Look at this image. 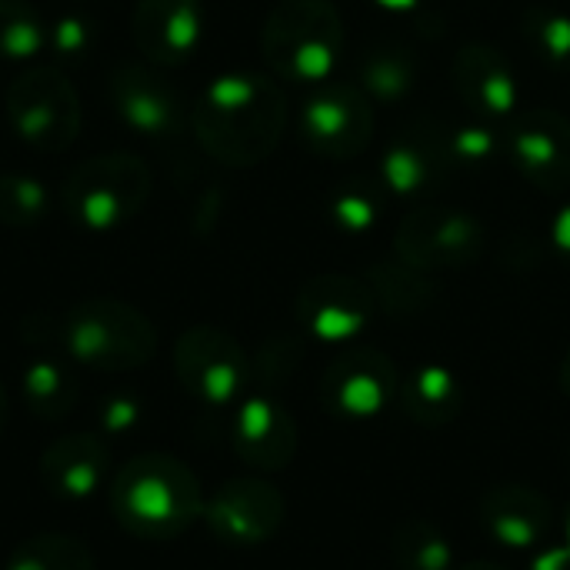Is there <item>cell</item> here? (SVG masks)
I'll list each match as a JSON object with an SVG mask.
<instances>
[{"instance_id": "obj_15", "label": "cell", "mask_w": 570, "mask_h": 570, "mask_svg": "<svg viewBox=\"0 0 570 570\" xmlns=\"http://www.w3.org/2000/svg\"><path fill=\"white\" fill-rule=\"evenodd\" d=\"M481 528L508 551H544L554 524L551 501L528 484H498L478 504Z\"/></svg>"}, {"instance_id": "obj_7", "label": "cell", "mask_w": 570, "mask_h": 570, "mask_svg": "<svg viewBox=\"0 0 570 570\" xmlns=\"http://www.w3.org/2000/svg\"><path fill=\"white\" fill-rule=\"evenodd\" d=\"M301 140L324 160H351L374 140V100L354 80H327L301 107Z\"/></svg>"}, {"instance_id": "obj_20", "label": "cell", "mask_w": 570, "mask_h": 570, "mask_svg": "<svg viewBox=\"0 0 570 570\" xmlns=\"http://www.w3.org/2000/svg\"><path fill=\"white\" fill-rule=\"evenodd\" d=\"M397 404L421 428H448L464 411V384L444 364H421L397 387Z\"/></svg>"}, {"instance_id": "obj_36", "label": "cell", "mask_w": 570, "mask_h": 570, "mask_svg": "<svg viewBox=\"0 0 570 570\" xmlns=\"http://www.w3.org/2000/svg\"><path fill=\"white\" fill-rule=\"evenodd\" d=\"M381 10H391V13H414V10H421L428 0H374Z\"/></svg>"}, {"instance_id": "obj_26", "label": "cell", "mask_w": 570, "mask_h": 570, "mask_svg": "<svg viewBox=\"0 0 570 570\" xmlns=\"http://www.w3.org/2000/svg\"><path fill=\"white\" fill-rule=\"evenodd\" d=\"M391 558L397 570H451L454 548L444 531L424 518H407L391 531Z\"/></svg>"}, {"instance_id": "obj_38", "label": "cell", "mask_w": 570, "mask_h": 570, "mask_svg": "<svg viewBox=\"0 0 570 570\" xmlns=\"http://www.w3.org/2000/svg\"><path fill=\"white\" fill-rule=\"evenodd\" d=\"M561 391L570 397V351L568 357H564V364H561Z\"/></svg>"}, {"instance_id": "obj_25", "label": "cell", "mask_w": 570, "mask_h": 570, "mask_svg": "<svg viewBox=\"0 0 570 570\" xmlns=\"http://www.w3.org/2000/svg\"><path fill=\"white\" fill-rule=\"evenodd\" d=\"M23 401L27 407L40 417V421H60L77 407V377L53 357H37L27 364L23 377Z\"/></svg>"}, {"instance_id": "obj_11", "label": "cell", "mask_w": 570, "mask_h": 570, "mask_svg": "<svg viewBox=\"0 0 570 570\" xmlns=\"http://www.w3.org/2000/svg\"><path fill=\"white\" fill-rule=\"evenodd\" d=\"M204 521L227 548H261L284 524V498L261 478H234L204 504Z\"/></svg>"}, {"instance_id": "obj_2", "label": "cell", "mask_w": 570, "mask_h": 570, "mask_svg": "<svg viewBox=\"0 0 570 570\" xmlns=\"http://www.w3.org/2000/svg\"><path fill=\"white\" fill-rule=\"evenodd\" d=\"M110 511L134 538L170 541L204 514L200 481L170 454H140L117 471L110 484Z\"/></svg>"}, {"instance_id": "obj_24", "label": "cell", "mask_w": 570, "mask_h": 570, "mask_svg": "<svg viewBox=\"0 0 570 570\" xmlns=\"http://www.w3.org/2000/svg\"><path fill=\"white\" fill-rule=\"evenodd\" d=\"M441 180H444V170H441L438 157L431 154V147L421 140V134L414 127L387 144L384 160H381V184L391 194L421 197Z\"/></svg>"}, {"instance_id": "obj_18", "label": "cell", "mask_w": 570, "mask_h": 570, "mask_svg": "<svg viewBox=\"0 0 570 570\" xmlns=\"http://www.w3.org/2000/svg\"><path fill=\"white\" fill-rule=\"evenodd\" d=\"M110 97L127 127L144 137H167L180 127L177 94L150 70L124 63L110 77Z\"/></svg>"}, {"instance_id": "obj_8", "label": "cell", "mask_w": 570, "mask_h": 570, "mask_svg": "<svg viewBox=\"0 0 570 570\" xmlns=\"http://www.w3.org/2000/svg\"><path fill=\"white\" fill-rule=\"evenodd\" d=\"M3 104L13 130L40 150H63L80 130V97L53 67L20 73L7 87Z\"/></svg>"}, {"instance_id": "obj_13", "label": "cell", "mask_w": 570, "mask_h": 570, "mask_svg": "<svg viewBox=\"0 0 570 570\" xmlns=\"http://www.w3.org/2000/svg\"><path fill=\"white\" fill-rule=\"evenodd\" d=\"M508 154L521 177L544 190H570V120L558 110H524L508 130Z\"/></svg>"}, {"instance_id": "obj_21", "label": "cell", "mask_w": 570, "mask_h": 570, "mask_svg": "<svg viewBox=\"0 0 570 570\" xmlns=\"http://www.w3.org/2000/svg\"><path fill=\"white\" fill-rule=\"evenodd\" d=\"M421 77L417 53L401 40H374L357 57V87L374 104H401L414 94Z\"/></svg>"}, {"instance_id": "obj_4", "label": "cell", "mask_w": 570, "mask_h": 570, "mask_svg": "<svg viewBox=\"0 0 570 570\" xmlns=\"http://www.w3.org/2000/svg\"><path fill=\"white\" fill-rule=\"evenodd\" d=\"M63 351L94 371L120 374L144 367L157 351L154 324L130 304L114 297H87L57 321Z\"/></svg>"}, {"instance_id": "obj_35", "label": "cell", "mask_w": 570, "mask_h": 570, "mask_svg": "<svg viewBox=\"0 0 570 570\" xmlns=\"http://www.w3.org/2000/svg\"><path fill=\"white\" fill-rule=\"evenodd\" d=\"M531 570H570V548H554V551H544L538 561H534V568Z\"/></svg>"}, {"instance_id": "obj_9", "label": "cell", "mask_w": 570, "mask_h": 570, "mask_svg": "<svg viewBox=\"0 0 570 570\" xmlns=\"http://www.w3.org/2000/svg\"><path fill=\"white\" fill-rule=\"evenodd\" d=\"M174 374L197 401L210 407H227L244 394L250 381V361L227 331L204 324L177 337Z\"/></svg>"}, {"instance_id": "obj_1", "label": "cell", "mask_w": 570, "mask_h": 570, "mask_svg": "<svg viewBox=\"0 0 570 570\" xmlns=\"http://www.w3.org/2000/svg\"><path fill=\"white\" fill-rule=\"evenodd\" d=\"M190 124L214 160L254 167L277 150L287 127V100L264 73H224L200 94Z\"/></svg>"}, {"instance_id": "obj_29", "label": "cell", "mask_w": 570, "mask_h": 570, "mask_svg": "<svg viewBox=\"0 0 570 570\" xmlns=\"http://www.w3.org/2000/svg\"><path fill=\"white\" fill-rule=\"evenodd\" d=\"M50 47V27L27 0H0V57L27 60Z\"/></svg>"}, {"instance_id": "obj_32", "label": "cell", "mask_w": 570, "mask_h": 570, "mask_svg": "<svg viewBox=\"0 0 570 570\" xmlns=\"http://www.w3.org/2000/svg\"><path fill=\"white\" fill-rule=\"evenodd\" d=\"M50 47L63 57H80L87 50V23L77 17H63L50 27Z\"/></svg>"}, {"instance_id": "obj_27", "label": "cell", "mask_w": 570, "mask_h": 570, "mask_svg": "<svg viewBox=\"0 0 570 570\" xmlns=\"http://www.w3.org/2000/svg\"><path fill=\"white\" fill-rule=\"evenodd\" d=\"M521 33L531 53L548 67H570V13L534 3L521 13Z\"/></svg>"}, {"instance_id": "obj_39", "label": "cell", "mask_w": 570, "mask_h": 570, "mask_svg": "<svg viewBox=\"0 0 570 570\" xmlns=\"http://www.w3.org/2000/svg\"><path fill=\"white\" fill-rule=\"evenodd\" d=\"M461 570H508V568H501V564H494V561H471V564H464Z\"/></svg>"}, {"instance_id": "obj_40", "label": "cell", "mask_w": 570, "mask_h": 570, "mask_svg": "<svg viewBox=\"0 0 570 570\" xmlns=\"http://www.w3.org/2000/svg\"><path fill=\"white\" fill-rule=\"evenodd\" d=\"M564 534H568V548H570V508H568V518H564Z\"/></svg>"}, {"instance_id": "obj_17", "label": "cell", "mask_w": 570, "mask_h": 570, "mask_svg": "<svg viewBox=\"0 0 570 570\" xmlns=\"http://www.w3.org/2000/svg\"><path fill=\"white\" fill-rule=\"evenodd\" d=\"M204 33L200 0H140L134 13V40L137 47L164 63H184L197 50Z\"/></svg>"}, {"instance_id": "obj_16", "label": "cell", "mask_w": 570, "mask_h": 570, "mask_svg": "<svg viewBox=\"0 0 570 570\" xmlns=\"http://www.w3.org/2000/svg\"><path fill=\"white\" fill-rule=\"evenodd\" d=\"M451 80H454L458 97L468 104V110L488 120L514 114L518 97H521L511 60L494 43H484V40L464 43L454 53Z\"/></svg>"}, {"instance_id": "obj_31", "label": "cell", "mask_w": 570, "mask_h": 570, "mask_svg": "<svg viewBox=\"0 0 570 570\" xmlns=\"http://www.w3.org/2000/svg\"><path fill=\"white\" fill-rule=\"evenodd\" d=\"M327 214H331L337 230H344V234H367L377 224V217H381V194L374 187H367V184L347 187V190L334 194Z\"/></svg>"}, {"instance_id": "obj_5", "label": "cell", "mask_w": 570, "mask_h": 570, "mask_svg": "<svg viewBox=\"0 0 570 570\" xmlns=\"http://www.w3.org/2000/svg\"><path fill=\"white\" fill-rule=\"evenodd\" d=\"M150 190V170L134 154H104L80 164L63 184V207L94 230L130 220Z\"/></svg>"}, {"instance_id": "obj_22", "label": "cell", "mask_w": 570, "mask_h": 570, "mask_svg": "<svg viewBox=\"0 0 570 570\" xmlns=\"http://www.w3.org/2000/svg\"><path fill=\"white\" fill-rule=\"evenodd\" d=\"M414 130L438 157L444 177L458 174V170H478V167L491 164L498 154V134L488 124L428 117V120H417Z\"/></svg>"}, {"instance_id": "obj_23", "label": "cell", "mask_w": 570, "mask_h": 570, "mask_svg": "<svg viewBox=\"0 0 570 570\" xmlns=\"http://www.w3.org/2000/svg\"><path fill=\"white\" fill-rule=\"evenodd\" d=\"M364 284L374 294V304L391 314V317H414L424 314L438 301V284L428 271L401 261L397 254L391 261H377L367 274Z\"/></svg>"}, {"instance_id": "obj_37", "label": "cell", "mask_w": 570, "mask_h": 570, "mask_svg": "<svg viewBox=\"0 0 570 570\" xmlns=\"http://www.w3.org/2000/svg\"><path fill=\"white\" fill-rule=\"evenodd\" d=\"M7 417H10V404H7V394H3V384H0V434L7 428Z\"/></svg>"}, {"instance_id": "obj_19", "label": "cell", "mask_w": 570, "mask_h": 570, "mask_svg": "<svg viewBox=\"0 0 570 570\" xmlns=\"http://www.w3.org/2000/svg\"><path fill=\"white\" fill-rule=\"evenodd\" d=\"M110 468V451L97 434H67L40 458L43 484L67 501H87L100 491Z\"/></svg>"}, {"instance_id": "obj_33", "label": "cell", "mask_w": 570, "mask_h": 570, "mask_svg": "<svg viewBox=\"0 0 570 570\" xmlns=\"http://www.w3.org/2000/svg\"><path fill=\"white\" fill-rule=\"evenodd\" d=\"M140 421V407H137V401L134 397H110L104 407H100V424H104V431H110V434H124V431H130L134 424Z\"/></svg>"}, {"instance_id": "obj_30", "label": "cell", "mask_w": 570, "mask_h": 570, "mask_svg": "<svg viewBox=\"0 0 570 570\" xmlns=\"http://www.w3.org/2000/svg\"><path fill=\"white\" fill-rule=\"evenodd\" d=\"M47 210V190L23 174L0 177V220L10 227H23L40 220Z\"/></svg>"}, {"instance_id": "obj_3", "label": "cell", "mask_w": 570, "mask_h": 570, "mask_svg": "<svg viewBox=\"0 0 570 570\" xmlns=\"http://www.w3.org/2000/svg\"><path fill=\"white\" fill-rule=\"evenodd\" d=\"M267 67L291 83H327L344 50V20L331 0H277L261 30Z\"/></svg>"}, {"instance_id": "obj_34", "label": "cell", "mask_w": 570, "mask_h": 570, "mask_svg": "<svg viewBox=\"0 0 570 570\" xmlns=\"http://www.w3.org/2000/svg\"><path fill=\"white\" fill-rule=\"evenodd\" d=\"M548 240H551V250L570 264V200L554 214L551 220V230H548Z\"/></svg>"}, {"instance_id": "obj_12", "label": "cell", "mask_w": 570, "mask_h": 570, "mask_svg": "<svg viewBox=\"0 0 570 570\" xmlns=\"http://www.w3.org/2000/svg\"><path fill=\"white\" fill-rule=\"evenodd\" d=\"M294 311L311 337L344 344L371 324L377 304L364 281L347 274H317L301 287Z\"/></svg>"}, {"instance_id": "obj_10", "label": "cell", "mask_w": 570, "mask_h": 570, "mask_svg": "<svg viewBox=\"0 0 570 570\" xmlns=\"http://www.w3.org/2000/svg\"><path fill=\"white\" fill-rule=\"evenodd\" d=\"M394 361L374 347H347L321 374V407L341 421H371L397 397Z\"/></svg>"}, {"instance_id": "obj_14", "label": "cell", "mask_w": 570, "mask_h": 570, "mask_svg": "<svg viewBox=\"0 0 570 570\" xmlns=\"http://www.w3.org/2000/svg\"><path fill=\"white\" fill-rule=\"evenodd\" d=\"M230 448L257 471H284L297 454V421L267 394L244 397L230 421Z\"/></svg>"}, {"instance_id": "obj_6", "label": "cell", "mask_w": 570, "mask_h": 570, "mask_svg": "<svg viewBox=\"0 0 570 570\" xmlns=\"http://www.w3.org/2000/svg\"><path fill=\"white\" fill-rule=\"evenodd\" d=\"M484 247V224L471 210L448 204H428L411 210L394 234V254L428 274L471 267L478 264Z\"/></svg>"}, {"instance_id": "obj_28", "label": "cell", "mask_w": 570, "mask_h": 570, "mask_svg": "<svg viewBox=\"0 0 570 570\" xmlns=\"http://www.w3.org/2000/svg\"><path fill=\"white\" fill-rule=\"evenodd\" d=\"M7 570H94V554L77 538L37 534L10 554Z\"/></svg>"}]
</instances>
